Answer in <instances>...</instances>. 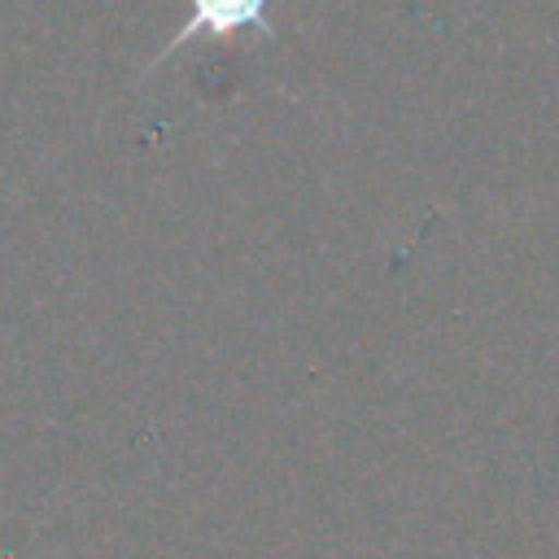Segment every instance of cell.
Instances as JSON below:
<instances>
[{
    "mask_svg": "<svg viewBox=\"0 0 559 559\" xmlns=\"http://www.w3.org/2000/svg\"><path fill=\"white\" fill-rule=\"evenodd\" d=\"M266 4L271 0H188V17H183V26L162 44V52L148 61V74L162 66V61H170L183 44H192V39H227V35H236V31H258L262 39H275V26H271V17H266Z\"/></svg>",
    "mask_w": 559,
    "mask_h": 559,
    "instance_id": "1",
    "label": "cell"
}]
</instances>
